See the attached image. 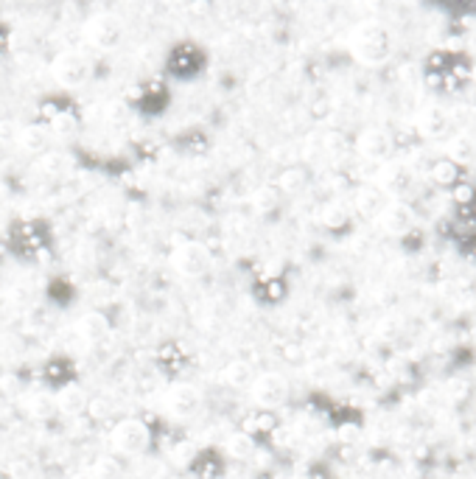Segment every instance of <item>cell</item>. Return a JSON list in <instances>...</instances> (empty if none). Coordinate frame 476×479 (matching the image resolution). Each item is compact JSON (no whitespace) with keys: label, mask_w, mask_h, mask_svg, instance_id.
I'll return each instance as SVG.
<instances>
[{"label":"cell","mask_w":476,"mask_h":479,"mask_svg":"<svg viewBox=\"0 0 476 479\" xmlns=\"http://www.w3.org/2000/svg\"><path fill=\"white\" fill-rule=\"evenodd\" d=\"M356 437H359V429H356L354 424H345V426L339 429V441H345V443L356 441Z\"/></svg>","instance_id":"27"},{"label":"cell","mask_w":476,"mask_h":479,"mask_svg":"<svg viewBox=\"0 0 476 479\" xmlns=\"http://www.w3.org/2000/svg\"><path fill=\"white\" fill-rule=\"evenodd\" d=\"M121 474V466L113 454H104V457H98L96 466H93V479H115Z\"/></svg>","instance_id":"25"},{"label":"cell","mask_w":476,"mask_h":479,"mask_svg":"<svg viewBox=\"0 0 476 479\" xmlns=\"http://www.w3.org/2000/svg\"><path fill=\"white\" fill-rule=\"evenodd\" d=\"M473 152H476V146H473V140L468 135L457 132V135H448L446 138V155H443L446 160L463 165V163H468L473 157Z\"/></svg>","instance_id":"21"},{"label":"cell","mask_w":476,"mask_h":479,"mask_svg":"<svg viewBox=\"0 0 476 479\" xmlns=\"http://www.w3.org/2000/svg\"><path fill=\"white\" fill-rule=\"evenodd\" d=\"M20 149L26 155H37L43 157L48 152V143H51V132L46 123H26V127L17 130V140H14Z\"/></svg>","instance_id":"14"},{"label":"cell","mask_w":476,"mask_h":479,"mask_svg":"<svg viewBox=\"0 0 476 479\" xmlns=\"http://www.w3.org/2000/svg\"><path fill=\"white\" fill-rule=\"evenodd\" d=\"M308 185V174L305 169H300V165H288V169H283L275 180V189L280 197H297L305 191Z\"/></svg>","instance_id":"19"},{"label":"cell","mask_w":476,"mask_h":479,"mask_svg":"<svg viewBox=\"0 0 476 479\" xmlns=\"http://www.w3.org/2000/svg\"><path fill=\"white\" fill-rule=\"evenodd\" d=\"M54 409L65 418H79L90 409V395L81 384H62L54 395Z\"/></svg>","instance_id":"10"},{"label":"cell","mask_w":476,"mask_h":479,"mask_svg":"<svg viewBox=\"0 0 476 479\" xmlns=\"http://www.w3.org/2000/svg\"><path fill=\"white\" fill-rule=\"evenodd\" d=\"M451 199L457 202V205H471V202L476 199V189H473V182L460 180V182L451 189Z\"/></svg>","instance_id":"26"},{"label":"cell","mask_w":476,"mask_h":479,"mask_svg":"<svg viewBox=\"0 0 476 479\" xmlns=\"http://www.w3.org/2000/svg\"><path fill=\"white\" fill-rule=\"evenodd\" d=\"M429 180L434 182V185H440V189H454L460 180H463V169L457 163H451V160H446V157H438L431 163V169H429Z\"/></svg>","instance_id":"20"},{"label":"cell","mask_w":476,"mask_h":479,"mask_svg":"<svg viewBox=\"0 0 476 479\" xmlns=\"http://www.w3.org/2000/svg\"><path fill=\"white\" fill-rule=\"evenodd\" d=\"M71 169V160L68 155H59V152H46L43 157H37V172L46 174V177H62Z\"/></svg>","instance_id":"23"},{"label":"cell","mask_w":476,"mask_h":479,"mask_svg":"<svg viewBox=\"0 0 476 479\" xmlns=\"http://www.w3.org/2000/svg\"><path fill=\"white\" fill-rule=\"evenodd\" d=\"M354 219V211H350V202H342V199H330L322 205L320 211V222L328 227V231H342V227L350 224Z\"/></svg>","instance_id":"18"},{"label":"cell","mask_w":476,"mask_h":479,"mask_svg":"<svg viewBox=\"0 0 476 479\" xmlns=\"http://www.w3.org/2000/svg\"><path fill=\"white\" fill-rule=\"evenodd\" d=\"M224 451L230 460L236 463H246V460H253L255 451H258V443H255V437L246 432V429H238V432H230L227 434V441H224Z\"/></svg>","instance_id":"16"},{"label":"cell","mask_w":476,"mask_h":479,"mask_svg":"<svg viewBox=\"0 0 476 479\" xmlns=\"http://www.w3.org/2000/svg\"><path fill=\"white\" fill-rule=\"evenodd\" d=\"M387 194L379 189L376 182H362L359 189L354 191V199H350V211H354L356 216L362 219H376L381 211H384V205H387Z\"/></svg>","instance_id":"11"},{"label":"cell","mask_w":476,"mask_h":479,"mask_svg":"<svg viewBox=\"0 0 476 479\" xmlns=\"http://www.w3.org/2000/svg\"><path fill=\"white\" fill-rule=\"evenodd\" d=\"M250 205L258 214H272L280 205V194H278L275 185H258V189L250 194Z\"/></svg>","instance_id":"22"},{"label":"cell","mask_w":476,"mask_h":479,"mask_svg":"<svg viewBox=\"0 0 476 479\" xmlns=\"http://www.w3.org/2000/svg\"><path fill=\"white\" fill-rule=\"evenodd\" d=\"M415 127L421 132V138H429V140H446L451 135V115L448 110L443 107H423L418 113V121H415Z\"/></svg>","instance_id":"13"},{"label":"cell","mask_w":476,"mask_h":479,"mask_svg":"<svg viewBox=\"0 0 476 479\" xmlns=\"http://www.w3.org/2000/svg\"><path fill=\"white\" fill-rule=\"evenodd\" d=\"M376 185L387 194V199H401V197L409 191V185H412V172H409V165L401 163V160H389V163H384V169H381Z\"/></svg>","instance_id":"12"},{"label":"cell","mask_w":476,"mask_h":479,"mask_svg":"<svg viewBox=\"0 0 476 479\" xmlns=\"http://www.w3.org/2000/svg\"><path fill=\"white\" fill-rule=\"evenodd\" d=\"M255 376H258V370L246 359H233L219 370V382L230 390H250Z\"/></svg>","instance_id":"15"},{"label":"cell","mask_w":476,"mask_h":479,"mask_svg":"<svg viewBox=\"0 0 476 479\" xmlns=\"http://www.w3.org/2000/svg\"><path fill=\"white\" fill-rule=\"evenodd\" d=\"M396 152V140L384 127H364L356 135V155L367 163H389Z\"/></svg>","instance_id":"9"},{"label":"cell","mask_w":476,"mask_h":479,"mask_svg":"<svg viewBox=\"0 0 476 479\" xmlns=\"http://www.w3.org/2000/svg\"><path fill=\"white\" fill-rule=\"evenodd\" d=\"M376 222V227L384 233V236H389V239H404V236H409L412 231L418 227V214H415V207H412L409 202H404V199H389L387 205H384V211L372 219Z\"/></svg>","instance_id":"7"},{"label":"cell","mask_w":476,"mask_h":479,"mask_svg":"<svg viewBox=\"0 0 476 479\" xmlns=\"http://www.w3.org/2000/svg\"><path fill=\"white\" fill-rule=\"evenodd\" d=\"M76 331L85 342H101L110 334V323L104 315H98V311H88V315H81V320L76 323Z\"/></svg>","instance_id":"17"},{"label":"cell","mask_w":476,"mask_h":479,"mask_svg":"<svg viewBox=\"0 0 476 479\" xmlns=\"http://www.w3.org/2000/svg\"><path fill=\"white\" fill-rule=\"evenodd\" d=\"M347 54L354 62L364 68H381L396 54V37H392L389 26L381 20H359V23L347 31Z\"/></svg>","instance_id":"1"},{"label":"cell","mask_w":476,"mask_h":479,"mask_svg":"<svg viewBox=\"0 0 476 479\" xmlns=\"http://www.w3.org/2000/svg\"><path fill=\"white\" fill-rule=\"evenodd\" d=\"M202 404H205L202 390L196 384H191V382H174L160 399L163 412L169 415L171 421H180V424L194 421L196 415L202 412Z\"/></svg>","instance_id":"6"},{"label":"cell","mask_w":476,"mask_h":479,"mask_svg":"<svg viewBox=\"0 0 476 479\" xmlns=\"http://www.w3.org/2000/svg\"><path fill=\"white\" fill-rule=\"evenodd\" d=\"M152 446V429L140 418H121L110 429V451L113 457H140Z\"/></svg>","instance_id":"4"},{"label":"cell","mask_w":476,"mask_h":479,"mask_svg":"<svg viewBox=\"0 0 476 479\" xmlns=\"http://www.w3.org/2000/svg\"><path fill=\"white\" fill-rule=\"evenodd\" d=\"M123 37H127V26H123V20L113 12H96L81 23V39H85L93 51H101V54L118 51Z\"/></svg>","instance_id":"3"},{"label":"cell","mask_w":476,"mask_h":479,"mask_svg":"<svg viewBox=\"0 0 476 479\" xmlns=\"http://www.w3.org/2000/svg\"><path fill=\"white\" fill-rule=\"evenodd\" d=\"M250 395L261 409H280L288 401V379L278 370H263L253 379Z\"/></svg>","instance_id":"8"},{"label":"cell","mask_w":476,"mask_h":479,"mask_svg":"<svg viewBox=\"0 0 476 479\" xmlns=\"http://www.w3.org/2000/svg\"><path fill=\"white\" fill-rule=\"evenodd\" d=\"M213 253L205 241L182 239L171 247L169 253V269L182 281H199L213 273Z\"/></svg>","instance_id":"2"},{"label":"cell","mask_w":476,"mask_h":479,"mask_svg":"<svg viewBox=\"0 0 476 479\" xmlns=\"http://www.w3.org/2000/svg\"><path fill=\"white\" fill-rule=\"evenodd\" d=\"M76 130H79V121H76L73 113L62 110V113H54V115H51V123H48V132H51V135H56V138H71V135H76Z\"/></svg>","instance_id":"24"},{"label":"cell","mask_w":476,"mask_h":479,"mask_svg":"<svg viewBox=\"0 0 476 479\" xmlns=\"http://www.w3.org/2000/svg\"><path fill=\"white\" fill-rule=\"evenodd\" d=\"M471 79H473V81H476V65H473V68H471Z\"/></svg>","instance_id":"28"},{"label":"cell","mask_w":476,"mask_h":479,"mask_svg":"<svg viewBox=\"0 0 476 479\" xmlns=\"http://www.w3.org/2000/svg\"><path fill=\"white\" fill-rule=\"evenodd\" d=\"M51 76H54V81L59 88L79 90V88H85L90 81L93 65H90L88 54H81L76 48H65V51H59L51 59Z\"/></svg>","instance_id":"5"}]
</instances>
